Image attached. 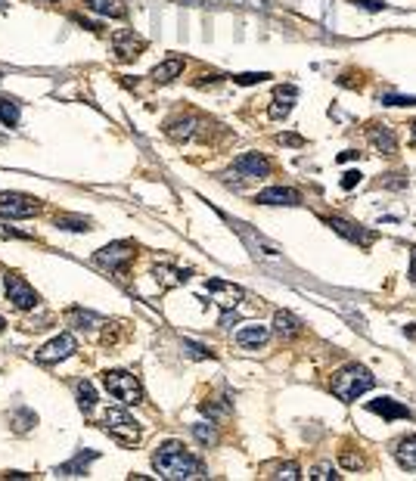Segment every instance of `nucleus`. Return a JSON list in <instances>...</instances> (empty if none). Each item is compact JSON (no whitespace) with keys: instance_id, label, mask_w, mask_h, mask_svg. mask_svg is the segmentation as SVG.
<instances>
[{"instance_id":"nucleus-1","label":"nucleus","mask_w":416,"mask_h":481,"mask_svg":"<svg viewBox=\"0 0 416 481\" xmlns=\"http://www.w3.org/2000/svg\"><path fill=\"white\" fill-rule=\"evenodd\" d=\"M153 466L162 478L168 481H183V478H202V459L193 456L181 441H165L153 454Z\"/></svg>"},{"instance_id":"nucleus-2","label":"nucleus","mask_w":416,"mask_h":481,"mask_svg":"<svg viewBox=\"0 0 416 481\" xmlns=\"http://www.w3.org/2000/svg\"><path fill=\"white\" fill-rule=\"evenodd\" d=\"M329 389L339 400H357L363 391L373 389V372L367 367H361V363H348V367H342L339 372L333 376V382H329Z\"/></svg>"},{"instance_id":"nucleus-3","label":"nucleus","mask_w":416,"mask_h":481,"mask_svg":"<svg viewBox=\"0 0 416 481\" xmlns=\"http://www.w3.org/2000/svg\"><path fill=\"white\" fill-rule=\"evenodd\" d=\"M103 385H106V391H109L121 407H137L143 400L140 379L134 376V372H127V370H109L103 376Z\"/></svg>"},{"instance_id":"nucleus-4","label":"nucleus","mask_w":416,"mask_h":481,"mask_svg":"<svg viewBox=\"0 0 416 481\" xmlns=\"http://www.w3.org/2000/svg\"><path fill=\"white\" fill-rule=\"evenodd\" d=\"M99 426H103L106 435L116 438L118 444H137L140 441L137 422H134L125 410H118V407H109V410H103V416H99Z\"/></svg>"},{"instance_id":"nucleus-5","label":"nucleus","mask_w":416,"mask_h":481,"mask_svg":"<svg viewBox=\"0 0 416 481\" xmlns=\"http://www.w3.org/2000/svg\"><path fill=\"white\" fill-rule=\"evenodd\" d=\"M97 267L112 270V274H127V264L134 261V242H109L97 252Z\"/></svg>"},{"instance_id":"nucleus-6","label":"nucleus","mask_w":416,"mask_h":481,"mask_svg":"<svg viewBox=\"0 0 416 481\" xmlns=\"http://www.w3.org/2000/svg\"><path fill=\"white\" fill-rule=\"evenodd\" d=\"M38 211H41V202L34 196H25V193H0V218L22 221Z\"/></svg>"},{"instance_id":"nucleus-7","label":"nucleus","mask_w":416,"mask_h":481,"mask_svg":"<svg viewBox=\"0 0 416 481\" xmlns=\"http://www.w3.org/2000/svg\"><path fill=\"white\" fill-rule=\"evenodd\" d=\"M75 351H78L75 335H71V333H62V335H56V339H50L44 348H38L34 361L44 363V367H50V363H60V361H66V357H71Z\"/></svg>"},{"instance_id":"nucleus-8","label":"nucleus","mask_w":416,"mask_h":481,"mask_svg":"<svg viewBox=\"0 0 416 481\" xmlns=\"http://www.w3.org/2000/svg\"><path fill=\"white\" fill-rule=\"evenodd\" d=\"M4 289H6V298L13 301V307H19V311H32V307H38V301H41L38 292H34L19 274H6Z\"/></svg>"},{"instance_id":"nucleus-9","label":"nucleus","mask_w":416,"mask_h":481,"mask_svg":"<svg viewBox=\"0 0 416 481\" xmlns=\"http://www.w3.org/2000/svg\"><path fill=\"white\" fill-rule=\"evenodd\" d=\"M112 47H116V53H118L121 62H131V60H137L143 50H146V41H143L140 34H134L131 28H121V32L112 34Z\"/></svg>"},{"instance_id":"nucleus-10","label":"nucleus","mask_w":416,"mask_h":481,"mask_svg":"<svg viewBox=\"0 0 416 481\" xmlns=\"http://www.w3.org/2000/svg\"><path fill=\"white\" fill-rule=\"evenodd\" d=\"M326 224L335 230L339 236H345L348 242H354V246H373V239H376V233L373 230H367V227H361V224H351V221H345V218H326Z\"/></svg>"},{"instance_id":"nucleus-11","label":"nucleus","mask_w":416,"mask_h":481,"mask_svg":"<svg viewBox=\"0 0 416 481\" xmlns=\"http://www.w3.org/2000/svg\"><path fill=\"white\" fill-rule=\"evenodd\" d=\"M205 289L214 295L221 311H233V307L242 301V289L240 286H233V283H227V279H208Z\"/></svg>"},{"instance_id":"nucleus-12","label":"nucleus","mask_w":416,"mask_h":481,"mask_svg":"<svg viewBox=\"0 0 416 481\" xmlns=\"http://www.w3.org/2000/svg\"><path fill=\"white\" fill-rule=\"evenodd\" d=\"M233 171L242 177H268L270 174V162L264 159L261 153H242L240 159L233 162Z\"/></svg>"},{"instance_id":"nucleus-13","label":"nucleus","mask_w":416,"mask_h":481,"mask_svg":"<svg viewBox=\"0 0 416 481\" xmlns=\"http://www.w3.org/2000/svg\"><path fill=\"white\" fill-rule=\"evenodd\" d=\"M258 205H301V193L289 186H268L255 196Z\"/></svg>"},{"instance_id":"nucleus-14","label":"nucleus","mask_w":416,"mask_h":481,"mask_svg":"<svg viewBox=\"0 0 416 481\" xmlns=\"http://www.w3.org/2000/svg\"><path fill=\"white\" fill-rule=\"evenodd\" d=\"M97 456H99V450H81V454H78L75 459H69V463L56 466L53 475H60V478H81V475H88V466H90Z\"/></svg>"},{"instance_id":"nucleus-15","label":"nucleus","mask_w":416,"mask_h":481,"mask_svg":"<svg viewBox=\"0 0 416 481\" xmlns=\"http://www.w3.org/2000/svg\"><path fill=\"white\" fill-rule=\"evenodd\" d=\"M367 137L373 143V149L382 155H391L394 149H398V137H394V131L389 125H370L367 127Z\"/></svg>"},{"instance_id":"nucleus-16","label":"nucleus","mask_w":416,"mask_h":481,"mask_svg":"<svg viewBox=\"0 0 416 481\" xmlns=\"http://www.w3.org/2000/svg\"><path fill=\"white\" fill-rule=\"evenodd\" d=\"M196 127H202V121L199 118H190V115H183V118H171L168 125H165V134H168L171 140H177V143H186V140H193L196 137Z\"/></svg>"},{"instance_id":"nucleus-17","label":"nucleus","mask_w":416,"mask_h":481,"mask_svg":"<svg viewBox=\"0 0 416 481\" xmlns=\"http://www.w3.org/2000/svg\"><path fill=\"white\" fill-rule=\"evenodd\" d=\"M367 410H370V413L385 416V419H413V413L407 410L404 404H398V400H391V398H376V400H370V404H367Z\"/></svg>"},{"instance_id":"nucleus-18","label":"nucleus","mask_w":416,"mask_h":481,"mask_svg":"<svg viewBox=\"0 0 416 481\" xmlns=\"http://www.w3.org/2000/svg\"><path fill=\"white\" fill-rule=\"evenodd\" d=\"M298 90L292 88V84H286V88H277L274 90V103H270V118H286V115L292 112V103H296Z\"/></svg>"},{"instance_id":"nucleus-19","label":"nucleus","mask_w":416,"mask_h":481,"mask_svg":"<svg viewBox=\"0 0 416 481\" xmlns=\"http://www.w3.org/2000/svg\"><path fill=\"white\" fill-rule=\"evenodd\" d=\"M268 326H240L236 329V344L240 348H261L268 342Z\"/></svg>"},{"instance_id":"nucleus-20","label":"nucleus","mask_w":416,"mask_h":481,"mask_svg":"<svg viewBox=\"0 0 416 481\" xmlns=\"http://www.w3.org/2000/svg\"><path fill=\"white\" fill-rule=\"evenodd\" d=\"M155 279L165 286V289H171V286H183L186 279H190L193 270H181V267H171V264H155Z\"/></svg>"},{"instance_id":"nucleus-21","label":"nucleus","mask_w":416,"mask_h":481,"mask_svg":"<svg viewBox=\"0 0 416 481\" xmlns=\"http://www.w3.org/2000/svg\"><path fill=\"white\" fill-rule=\"evenodd\" d=\"M88 10L99 13V16H112V19H125L127 16V6L121 0H81Z\"/></svg>"},{"instance_id":"nucleus-22","label":"nucleus","mask_w":416,"mask_h":481,"mask_svg":"<svg viewBox=\"0 0 416 481\" xmlns=\"http://www.w3.org/2000/svg\"><path fill=\"white\" fill-rule=\"evenodd\" d=\"M181 71H183V60L181 56H171V60H165L153 69V81L155 84H168V81H174Z\"/></svg>"},{"instance_id":"nucleus-23","label":"nucleus","mask_w":416,"mask_h":481,"mask_svg":"<svg viewBox=\"0 0 416 481\" xmlns=\"http://www.w3.org/2000/svg\"><path fill=\"white\" fill-rule=\"evenodd\" d=\"M274 329H277L279 339H296V335L301 333V323L292 317L289 311H277L274 314Z\"/></svg>"},{"instance_id":"nucleus-24","label":"nucleus","mask_w":416,"mask_h":481,"mask_svg":"<svg viewBox=\"0 0 416 481\" xmlns=\"http://www.w3.org/2000/svg\"><path fill=\"white\" fill-rule=\"evenodd\" d=\"M394 456H398V463L404 466V469H416V435L404 438V441H398V450H394Z\"/></svg>"},{"instance_id":"nucleus-25","label":"nucleus","mask_w":416,"mask_h":481,"mask_svg":"<svg viewBox=\"0 0 416 481\" xmlns=\"http://www.w3.org/2000/svg\"><path fill=\"white\" fill-rule=\"evenodd\" d=\"M75 394H78V407H81L84 413H90L93 407H97V391H93V385L88 379H81V382L75 385Z\"/></svg>"},{"instance_id":"nucleus-26","label":"nucleus","mask_w":416,"mask_h":481,"mask_svg":"<svg viewBox=\"0 0 416 481\" xmlns=\"http://www.w3.org/2000/svg\"><path fill=\"white\" fill-rule=\"evenodd\" d=\"M69 323H75L78 329H93L103 323V317L99 314H90V311H81V307H71L69 311Z\"/></svg>"},{"instance_id":"nucleus-27","label":"nucleus","mask_w":416,"mask_h":481,"mask_svg":"<svg viewBox=\"0 0 416 481\" xmlns=\"http://www.w3.org/2000/svg\"><path fill=\"white\" fill-rule=\"evenodd\" d=\"M0 121L6 127H16L19 125V103L10 97H0Z\"/></svg>"},{"instance_id":"nucleus-28","label":"nucleus","mask_w":416,"mask_h":481,"mask_svg":"<svg viewBox=\"0 0 416 481\" xmlns=\"http://www.w3.org/2000/svg\"><path fill=\"white\" fill-rule=\"evenodd\" d=\"M32 426H38V416H34L32 410H16L13 413V428H16L19 435H25Z\"/></svg>"},{"instance_id":"nucleus-29","label":"nucleus","mask_w":416,"mask_h":481,"mask_svg":"<svg viewBox=\"0 0 416 481\" xmlns=\"http://www.w3.org/2000/svg\"><path fill=\"white\" fill-rule=\"evenodd\" d=\"M56 227L81 233V230H90V221L88 218H71V214H60V218H56Z\"/></svg>"},{"instance_id":"nucleus-30","label":"nucleus","mask_w":416,"mask_h":481,"mask_svg":"<svg viewBox=\"0 0 416 481\" xmlns=\"http://www.w3.org/2000/svg\"><path fill=\"white\" fill-rule=\"evenodd\" d=\"M307 478L311 481H329V478H342V475H339V469H335L333 463H320V466H314Z\"/></svg>"},{"instance_id":"nucleus-31","label":"nucleus","mask_w":416,"mask_h":481,"mask_svg":"<svg viewBox=\"0 0 416 481\" xmlns=\"http://www.w3.org/2000/svg\"><path fill=\"white\" fill-rule=\"evenodd\" d=\"M193 435H196L202 444H218V432H214V426H205V422H196V426H193Z\"/></svg>"},{"instance_id":"nucleus-32","label":"nucleus","mask_w":416,"mask_h":481,"mask_svg":"<svg viewBox=\"0 0 416 481\" xmlns=\"http://www.w3.org/2000/svg\"><path fill=\"white\" fill-rule=\"evenodd\" d=\"M264 78H270L268 71H246V75H233V81L242 84V88H249V84H261Z\"/></svg>"},{"instance_id":"nucleus-33","label":"nucleus","mask_w":416,"mask_h":481,"mask_svg":"<svg viewBox=\"0 0 416 481\" xmlns=\"http://www.w3.org/2000/svg\"><path fill=\"white\" fill-rule=\"evenodd\" d=\"M183 351L190 357H196V361H205V357H212V351H208L205 344H196V342H190V339H183Z\"/></svg>"},{"instance_id":"nucleus-34","label":"nucleus","mask_w":416,"mask_h":481,"mask_svg":"<svg viewBox=\"0 0 416 481\" xmlns=\"http://www.w3.org/2000/svg\"><path fill=\"white\" fill-rule=\"evenodd\" d=\"M385 106H416V97H401V93H382Z\"/></svg>"},{"instance_id":"nucleus-35","label":"nucleus","mask_w":416,"mask_h":481,"mask_svg":"<svg viewBox=\"0 0 416 481\" xmlns=\"http://www.w3.org/2000/svg\"><path fill=\"white\" fill-rule=\"evenodd\" d=\"M274 478H286V481H296V478H301V475H298V466H296V463H286V466H279Z\"/></svg>"},{"instance_id":"nucleus-36","label":"nucleus","mask_w":416,"mask_h":481,"mask_svg":"<svg viewBox=\"0 0 416 481\" xmlns=\"http://www.w3.org/2000/svg\"><path fill=\"white\" fill-rule=\"evenodd\" d=\"M357 183H361V171H345L342 174V190H354Z\"/></svg>"},{"instance_id":"nucleus-37","label":"nucleus","mask_w":416,"mask_h":481,"mask_svg":"<svg viewBox=\"0 0 416 481\" xmlns=\"http://www.w3.org/2000/svg\"><path fill=\"white\" fill-rule=\"evenodd\" d=\"M348 4H357V6H363V10H370V13L385 10V4H379V0H348Z\"/></svg>"},{"instance_id":"nucleus-38","label":"nucleus","mask_w":416,"mask_h":481,"mask_svg":"<svg viewBox=\"0 0 416 481\" xmlns=\"http://www.w3.org/2000/svg\"><path fill=\"white\" fill-rule=\"evenodd\" d=\"M71 22H78L81 28H88V32H103V25H99V22H88L84 16H71Z\"/></svg>"},{"instance_id":"nucleus-39","label":"nucleus","mask_w":416,"mask_h":481,"mask_svg":"<svg viewBox=\"0 0 416 481\" xmlns=\"http://www.w3.org/2000/svg\"><path fill=\"white\" fill-rule=\"evenodd\" d=\"M342 463H345L348 469H361L363 459H361V456H354V454H342Z\"/></svg>"},{"instance_id":"nucleus-40","label":"nucleus","mask_w":416,"mask_h":481,"mask_svg":"<svg viewBox=\"0 0 416 481\" xmlns=\"http://www.w3.org/2000/svg\"><path fill=\"white\" fill-rule=\"evenodd\" d=\"M279 143H286V146H305V140H301L298 134H283V137H279Z\"/></svg>"},{"instance_id":"nucleus-41","label":"nucleus","mask_w":416,"mask_h":481,"mask_svg":"<svg viewBox=\"0 0 416 481\" xmlns=\"http://www.w3.org/2000/svg\"><path fill=\"white\" fill-rule=\"evenodd\" d=\"M401 174H389V181H382V186H391V190H401V186H407V181H398Z\"/></svg>"},{"instance_id":"nucleus-42","label":"nucleus","mask_w":416,"mask_h":481,"mask_svg":"<svg viewBox=\"0 0 416 481\" xmlns=\"http://www.w3.org/2000/svg\"><path fill=\"white\" fill-rule=\"evenodd\" d=\"M214 81H221V75H202L196 81V88H205V84H214Z\"/></svg>"},{"instance_id":"nucleus-43","label":"nucleus","mask_w":416,"mask_h":481,"mask_svg":"<svg viewBox=\"0 0 416 481\" xmlns=\"http://www.w3.org/2000/svg\"><path fill=\"white\" fill-rule=\"evenodd\" d=\"M0 478H13V481H22V478H28L25 472H0Z\"/></svg>"},{"instance_id":"nucleus-44","label":"nucleus","mask_w":416,"mask_h":481,"mask_svg":"<svg viewBox=\"0 0 416 481\" xmlns=\"http://www.w3.org/2000/svg\"><path fill=\"white\" fill-rule=\"evenodd\" d=\"M4 236H16V239H32V233H19V230H4Z\"/></svg>"},{"instance_id":"nucleus-45","label":"nucleus","mask_w":416,"mask_h":481,"mask_svg":"<svg viewBox=\"0 0 416 481\" xmlns=\"http://www.w3.org/2000/svg\"><path fill=\"white\" fill-rule=\"evenodd\" d=\"M357 155H361V153H354V149H345V153L339 155V162H351V159H357Z\"/></svg>"},{"instance_id":"nucleus-46","label":"nucleus","mask_w":416,"mask_h":481,"mask_svg":"<svg viewBox=\"0 0 416 481\" xmlns=\"http://www.w3.org/2000/svg\"><path fill=\"white\" fill-rule=\"evenodd\" d=\"M410 283L416 286V249H413V261H410Z\"/></svg>"},{"instance_id":"nucleus-47","label":"nucleus","mask_w":416,"mask_h":481,"mask_svg":"<svg viewBox=\"0 0 416 481\" xmlns=\"http://www.w3.org/2000/svg\"><path fill=\"white\" fill-rule=\"evenodd\" d=\"M410 134H413V146H416V121L410 125Z\"/></svg>"},{"instance_id":"nucleus-48","label":"nucleus","mask_w":416,"mask_h":481,"mask_svg":"<svg viewBox=\"0 0 416 481\" xmlns=\"http://www.w3.org/2000/svg\"><path fill=\"white\" fill-rule=\"evenodd\" d=\"M4 329H6V320H4V317H0V333H4Z\"/></svg>"},{"instance_id":"nucleus-49","label":"nucleus","mask_w":416,"mask_h":481,"mask_svg":"<svg viewBox=\"0 0 416 481\" xmlns=\"http://www.w3.org/2000/svg\"><path fill=\"white\" fill-rule=\"evenodd\" d=\"M0 10H6V0H0Z\"/></svg>"}]
</instances>
